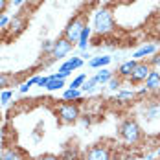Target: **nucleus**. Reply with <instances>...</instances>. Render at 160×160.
I'll list each match as a JSON object with an SVG mask.
<instances>
[{
    "label": "nucleus",
    "mask_w": 160,
    "mask_h": 160,
    "mask_svg": "<svg viewBox=\"0 0 160 160\" xmlns=\"http://www.w3.org/2000/svg\"><path fill=\"white\" fill-rule=\"evenodd\" d=\"M151 64L147 63V61H138L136 63V66H134V70H132V74H131V78H129V83L132 85V87H138V85H142V83H145V79H147V76L151 74Z\"/></svg>",
    "instance_id": "39448f33"
},
{
    "label": "nucleus",
    "mask_w": 160,
    "mask_h": 160,
    "mask_svg": "<svg viewBox=\"0 0 160 160\" xmlns=\"http://www.w3.org/2000/svg\"><path fill=\"white\" fill-rule=\"evenodd\" d=\"M24 2H26V0H11V4H13L15 8H20V6H22Z\"/></svg>",
    "instance_id": "72a5a7b5"
},
{
    "label": "nucleus",
    "mask_w": 160,
    "mask_h": 160,
    "mask_svg": "<svg viewBox=\"0 0 160 160\" xmlns=\"http://www.w3.org/2000/svg\"><path fill=\"white\" fill-rule=\"evenodd\" d=\"M118 134H120V138L129 145H136L142 140V136H144L142 127L138 125V122H136L134 118H125V120L118 125Z\"/></svg>",
    "instance_id": "f257e3e1"
},
{
    "label": "nucleus",
    "mask_w": 160,
    "mask_h": 160,
    "mask_svg": "<svg viewBox=\"0 0 160 160\" xmlns=\"http://www.w3.org/2000/svg\"><path fill=\"white\" fill-rule=\"evenodd\" d=\"M0 160H24V155L18 147H6L0 155Z\"/></svg>",
    "instance_id": "ddd939ff"
},
{
    "label": "nucleus",
    "mask_w": 160,
    "mask_h": 160,
    "mask_svg": "<svg viewBox=\"0 0 160 160\" xmlns=\"http://www.w3.org/2000/svg\"><path fill=\"white\" fill-rule=\"evenodd\" d=\"M63 87H64V79H55L53 76H50V81L44 88H46L48 92H53V90H61Z\"/></svg>",
    "instance_id": "aec40b11"
},
{
    "label": "nucleus",
    "mask_w": 160,
    "mask_h": 160,
    "mask_svg": "<svg viewBox=\"0 0 160 160\" xmlns=\"http://www.w3.org/2000/svg\"><path fill=\"white\" fill-rule=\"evenodd\" d=\"M41 50H42V53H46V55L50 57V53H52V50H53V41H50V39L42 41V46H41Z\"/></svg>",
    "instance_id": "393cba45"
},
{
    "label": "nucleus",
    "mask_w": 160,
    "mask_h": 160,
    "mask_svg": "<svg viewBox=\"0 0 160 160\" xmlns=\"http://www.w3.org/2000/svg\"><path fill=\"white\" fill-rule=\"evenodd\" d=\"M0 111H2V101H0Z\"/></svg>",
    "instance_id": "58836bf2"
},
{
    "label": "nucleus",
    "mask_w": 160,
    "mask_h": 160,
    "mask_svg": "<svg viewBox=\"0 0 160 160\" xmlns=\"http://www.w3.org/2000/svg\"><path fill=\"white\" fill-rule=\"evenodd\" d=\"M83 66V59L81 57H70L68 61H64L61 66H59V72H74Z\"/></svg>",
    "instance_id": "2eb2a0df"
},
{
    "label": "nucleus",
    "mask_w": 160,
    "mask_h": 160,
    "mask_svg": "<svg viewBox=\"0 0 160 160\" xmlns=\"http://www.w3.org/2000/svg\"><path fill=\"white\" fill-rule=\"evenodd\" d=\"M107 85H109V88H111V90H116V92H118V90H120V87H122V79H120L118 76H114Z\"/></svg>",
    "instance_id": "a878e982"
},
{
    "label": "nucleus",
    "mask_w": 160,
    "mask_h": 160,
    "mask_svg": "<svg viewBox=\"0 0 160 160\" xmlns=\"http://www.w3.org/2000/svg\"><path fill=\"white\" fill-rule=\"evenodd\" d=\"M13 98V92L8 88V90H2L0 92V101H2V105H6V103H9V99Z\"/></svg>",
    "instance_id": "cd10ccee"
},
{
    "label": "nucleus",
    "mask_w": 160,
    "mask_h": 160,
    "mask_svg": "<svg viewBox=\"0 0 160 160\" xmlns=\"http://www.w3.org/2000/svg\"><path fill=\"white\" fill-rule=\"evenodd\" d=\"M94 32L98 35H111L116 32V22H114V15L109 8H101L98 9L94 15Z\"/></svg>",
    "instance_id": "f03ea898"
},
{
    "label": "nucleus",
    "mask_w": 160,
    "mask_h": 160,
    "mask_svg": "<svg viewBox=\"0 0 160 160\" xmlns=\"http://www.w3.org/2000/svg\"><path fill=\"white\" fill-rule=\"evenodd\" d=\"M33 4H35V6H39V4H42V2H44V0H32Z\"/></svg>",
    "instance_id": "c9c22d12"
},
{
    "label": "nucleus",
    "mask_w": 160,
    "mask_h": 160,
    "mask_svg": "<svg viewBox=\"0 0 160 160\" xmlns=\"http://www.w3.org/2000/svg\"><path fill=\"white\" fill-rule=\"evenodd\" d=\"M92 32H94V30H92L90 26H85V28H83L81 37H79V41H78V48H79V50H83V52H85V50L88 48V39H90Z\"/></svg>",
    "instance_id": "f3484780"
},
{
    "label": "nucleus",
    "mask_w": 160,
    "mask_h": 160,
    "mask_svg": "<svg viewBox=\"0 0 160 160\" xmlns=\"http://www.w3.org/2000/svg\"><path fill=\"white\" fill-rule=\"evenodd\" d=\"M33 160H61V157L52 155V153H44V155H39L37 158H33Z\"/></svg>",
    "instance_id": "c756f323"
},
{
    "label": "nucleus",
    "mask_w": 160,
    "mask_h": 160,
    "mask_svg": "<svg viewBox=\"0 0 160 160\" xmlns=\"http://www.w3.org/2000/svg\"><path fill=\"white\" fill-rule=\"evenodd\" d=\"M79 120L85 123V125H90V120H88V118H79Z\"/></svg>",
    "instance_id": "f704fd0d"
},
{
    "label": "nucleus",
    "mask_w": 160,
    "mask_h": 160,
    "mask_svg": "<svg viewBox=\"0 0 160 160\" xmlns=\"http://www.w3.org/2000/svg\"><path fill=\"white\" fill-rule=\"evenodd\" d=\"M81 160H111V149L103 144L90 145L85 151V155H83Z\"/></svg>",
    "instance_id": "0eeeda50"
},
{
    "label": "nucleus",
    "mask_w": 160,
    "mask_h": 160,
    "mask_svg": "<svg viewBox=\"0 0 160 160\" xmlns=\"http://www.w3.org/2000/svg\"><path fill=\"white\" fill-rule=\"evenodd\" d=\"M79 158V153H78V149H66L63 155H61V160H78Z\"/></svg>",
    "instance_id": "b1692460"
},
{
    "label": "nucleus",
    "mask_w": 160,
    "mask_h": 160,
    "mask_svg": "<svg viewBox=\"0 0 160 160\" xmlns=\"http://www.w3.org/2000/svg\"><path fill=\"white\" fill-rule=\"evenodd\" d=\"M50 81V76H42V78H39V83H37V87H46Z\"/></svg>",
    "instance_id": "473e14b6"
},
{
    "label": "nucleus",
    "mask_w": 160,
    "mask_h": 160,
    "mask_svg": "<svg viewBox=\"0 0 160 160\" xmlns=\"http://www.w3.org/2000/svg\"><path fill=\"white\" fill-rule=\"evenodd\" d=\"M85 26H88L87 24V17L78 15L76 18H72L66 24V28H64V32H63V37H66L72 44H78V41H79V37H81V32H83Z\"/></svg>",
    "instance_id": "20e7f679"
},
{
    "label": "nucleus",
    "mask_w": 160,
    "mask_h": 160,
    "mask_svg": "<svg viewBox=\"0 0 160 160\" xmlns=\"http://www.w3.org/2000/svg\"><path fill=\"white\" fill-rule=\"evenodd\" d=\"M98 87V81L96 78H88V79L83 83V87H81V92H85V94H90V92H94Z\"/></svg>",
    "instance_id": "412c9836"
},
{
    "label": "nucleus",
    "mask_w": 160,
    "mask_h": 160,
    "mask_svg": "<svg viewBox=\"0 0 160 160\" xmlns=\"http://www.w3.org/2000/svg\"><path fill=\"white\" fill-rule=\"evenodd\" d=\"M157 157H158V158H160V147H158V149H157Z\"/></svg>",
    "instance_id": "4c0bfd02"
},
{
    "label": "nucleus",
    "mask_w": 160,
    "mask_h": 160,
    "mask_svg": "<svg viewBox=\"0 0 160 160\" xmlns=\"http://www.w3.org/2000/svg\"><path fill=\"white\" fill-rule=\"evenodd\" d=\"M8 26H9V17L4 13V15H0V33L4 32Z\"/></svg>",
    "instance_id": "c85d7f7f"
},
{
    "label": "nucleus",
    "mask_w": 160,
    "mask_h": 160,
    "mask_svg": "<svg viewBox=\"0 0 160 160\" xmlns=\"http://www.w3.org/2000/svg\"><path fill=\"white\" fill-rule=\"evenodd\" d=\"M144 85H145V90L147 92H158L160 90V70L153 68L151 74L147 76V79H145Z\"/></svg>",
    "instance_id": "1a4fd4ad"
},
{
    "label": "nucleus",
    "mask_w": 160,
    "mask_h": 160,
    "mask_svg": "<svg viewBox=\"0 0 160 160\" xmlns=\"http://www.w3.org/2000/svg\"><path fill=\"white\" fill-rule=\"evenodd\" d=\"M134 96H136L134 90H118V99H120V101H127V99L131 101Z\"/></svg>",
    "instance_id": "4be33fe9"
},
{
    "label": "nucleus",
    "mask_w": 160,
    "mask_h": 160,
    "mask_svg": "<svg viewBox=\"0 0 160 160\" xmlns=\"http://www.w3.org/2000/svg\"><path fill=\"white\" fill-rule=\"evenodd\" d=\"M145 160H157V158H155L153 155H149V157H145Z\"/></svg>",
    "instance_id": "e433bc0d"
},
{
    "label": "nucleus",
    "mask_w": 160,
    "mask_h": 160,
    "mask_svg": "<svg viewBox=\"0 0 160 160\" xmlns=\"http://www.w3.org/2000/svg\"><path fill=\"white\" fill-rule=\"evenodd\" d=\"M24 28H26V17L24 15H17V17H13V18L9 20L8 32L15 37V35H18V33L24 32Z\"/></svg>",
    "instance_id": "9d476101"
},
{
    "label": "nucleus",
    "mask_w": 160,
    "mask_h": 160,
    "mask_svg": "<svg viewBox=\"0 0 160 160\" xmlns=\"http://www.w3.org/2000/svg\"><path fill=\"white\" fill-rule=\"evenodd\" d=\"M8 6H9V0H0V15H4V13H6Z\"/></svg>",
    "instance_id": "2f4dec72"
},
{
    "label": "nucleus",
    "mask_w": 160,
    "mask_h": 160,
    "mask_svg": "<svg viewBox=\"0 0 160 160\" xmlns=\"http://www.w3.org/2000/svg\"><path fill=\"white\" fill-rule=\"evenodd\" d=\"M111 63H112L111 55H98V57H92V59L88 61V66H90V68H98V70H101V68H107Z\"/></svg>",
    "instance_id": "4468645a"
},
{
    "label": "nucleus",
    "mask_w": 160,
    "mask_h": 160,
    "mask_svg": "<svg viewBox=\"0 0 160 160\" xmlns=\"http://www.w3.org/2000/svg\"><path fill=\"white\" fill-rule=\"evenodd\" d=\"M55 79H66L68 76H72V72H55V74H52Z\"/></svg>",
    "instance_id": "7c9ffc66"
},
{
    "label": "nucleus",
    "mask_w": 160,
    "mask_h": 160,
    "mask_svg": "<svg viewBox=\"0 0 160 160\" xmlns=\"http://www.w3.org/2000/svg\"><path fill=\"white\" fill-rule=\"evenodd\" d=\"M147 63L151 64V68L160 70V53H153V57H149V59H147Z\"/></svg>",
    "instance_id": "bb28decb"
},
{
    "label": "nucleus",
    "mask_w": 160,
    "mask_h": 160,
    "mask_svg": "<svg viewBox=\"0 0 160 160\" xmlns=\"http://www.w3.org/2000/svg\"><path fill=\"white\" fill-rule=\"evenodd\" d=\"M153 53H157V46H155V44H144L142 48H138L132 53V59H136V61H145V57H149V55H153Z\"/></svg>",
    "instance_id": "f8f14e48"
},
{
    "label": "nucleus",
    "mask_w": 160,
    "mask_h": 160,
    "mask_svg": "<svg viewBox=\"0 0 160 160\" xmlns=\"http://www.w3.org/2000/svg\"><path fill=\"white\" fill-rule=\"evenodd\" d=\"M85 81H87V74H79L78 78H74V79H72V83H70V88H81Z\"/></svg>",
    "instance_id": "5701e85b"
},
{
    "label": "nucleus",
    "mask_w": 160,
    "mask_h": 160,
    "mask_svg": "<svg viewBox=\"0 0 160 160\" xmlns=\"http://www.w3.org/2000/svg\"><path fill=\"white\" fill-rule=\"evenodd\" d=\"M55 116L59 118V122L64 123V125L76 123L81 118L79 103H76V101H63V103H59L57 109H55Z\"/></svg>",
    "instance_id": "7ed1b4c3"
},
{
    "label": "nucleus",
    "mask_w": 160,
    "mask_h": 160,
    "mask_svg": "<svg viewBox=\"0 0 160 160\" xmlns=\"http://www.w3.org/2000/svg\"><path fill=\"white\" fill-rule=\"evenodd\" d=\"M76 44H72L66 37H59L57 41H53V50H52V53H50V59L52 61H57V59H63V57H66L70 52H72V48H74Z\"/></svg>",
    "instance_id": "423d86ee"
},
{
    "label": "nucleus",
    "mask_w": 160,
    "mask_h": 160,
    "mask_svg": "<svg viewBox=\"0 0 160 160\" xmlns=\"http://www.w3.org/2000/svg\"><path fill=\"white\" fill-rule=\"evenodd\" d=\"M96 81H98V85H105V83H109V81L114 78V74H112L111 70H107V68H101L99 72H98L96 76Z\"/></svg>",
    "instance_id": "6ab92c4d"
},
{
    "label": "nucleus",
    "mask_w": 160,
    "mask_h": 160,
    "mask_svg": "<svg viewBox=\"0 0 160 160\" xmlns=\"http://www.w3.org/2000/svg\"><path fill=\"white\" fill-rule=\"evenodd\" d=\"M136 59H129L125 63L120 64V68H118V72H116V76L120 78V79H129L131 78V74H132V70H134V66H136Z\"/></svg>",
    "instance_id": "9b49d317"
},
{
    "label": "nucleus",
    "mask_w": 160,
    "mask_h": 160,
    "mask_svg": "<svg viewBox=\"0 0 160 160\" xmlns=\"http://www.w3.org/2000/svg\"><path fill=\"white\" fill-rule=\"evenodd\" d=\"M18 83V78L15 76H9V74H0V92L2 90H8V87Z\"/></svg>",
    "instance_id": "a211bd4d"
},
{
    "label": "nucleus",
    "mask_w": 160,
    "mask_h": 160,
    "mask_svg": "<svg viewBox=\"0 0 160 160\" xmlns=\"http://www.w3.org/2000/svg\"><path fill=\"white\" fill-rule=\"evenodd\" d=\"M81 98H83V92H81V88H66L63 92V101H81Z\"/></svg>",
    "instance_id": "dca6fc26"
},
{
    "label": "nucleus",
    "mask_w": 160,
    "mask_h": 160,
    "mask_svg": "<svg viewBox=\"0 0 160 160\" xmlns=\"http://www.w3.org/2000/svg\"><path fill=\"white\" fill-rule=\"evenodd\" d=\"M142 118L145 122H155L160 118V101H147L142 109Z\"/></svg>",
    "instance_id": "6e6552de"
}]
</instances>
